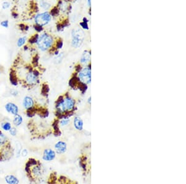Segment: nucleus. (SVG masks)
Returning a JSON list of instances; mask_svg holds the SVG:
<instances>
[{"label": "nucleus", "mask_w": 186, "mask_h": 184, "mask_svg": "<svg viewBox=\"0 0 186 184\" xmlns=\"http://www.w3.org/2000/svg\"><path fill=\"white\" fill-rule=\"evenodd\" d=\"M26 176L29 183L40 184L44 179L45 168L42 162L35 158H29L24 164Z\"/></svg>", "instance_id": "obj_1"}, {"label": "nucleus", "mask_w": 186, "mask_h": 184, "mask_svg": "<svg viewBox=\"0 0 186 184\" xmlns=\"http://www.w3.org/2000/svg\"><path fill=\"white\" fill-rule=\"evenodd\" d=\"M14 156V147L9 138L0 130V162L10 161Z\"/></svg>", "instance_id": "obj_2"}, {"label": "nucleus", "mask_w": 186, "mask_h": 184, "mask_svg": "<svg viewBox=\"0 0 186 184\" xmlns=\"http://www.w3.org/2000/svg\"><path fill=\"white\" fill-rule=\"evenodd\" d=\"M27 128L31 138L33 140H42L49 134L46 125L42 122H37L35 119L30 120L27 123Z\"/></svg>", "instance_id": "obj_3"}, {"label": "nucleus", "mask_w": 186, "mask_h": 184, "mask_svg": "<svg viewBox=\"0 0 186 184\" xmlns=\"http://www.w3.org/2000/svg\"><path fill=\"white\" fill-rule=\"evenodd\" d=\"M47 184H78L76 182L55 172L50 173L47 178Z\"/></svg>", "instance_id": "obj_4"}, {"label": "nucleus", "mask_w": 186, "mask_h": 184, "mask_svg": "<svg viewBox=\"0 0 186 184\" xmlns=\"http://www.w3.org/2000/svg\"><path fill=\"white\" fill-rule=\"evenodd\" d=\"M37 43L40 50L45 51L52 45L53 39L52 36L48 35V33H43L42 35L39 36Z\"/></svg>", "instance_id": "obj_5"}, {"label": "nucleus", "mask_w": 186, "mask_h": 184, "mask_svg": "<svg viewBox=\"0 0 186 184\" xmlns=\"http://www.w3.org/2000/svg\"><path fill=\"white\" fill-rule=\"evenodd\" d=\"M84 39V32L79 29L76 28L72 31V44L74 47H79Z\"/></svg>", "instance_id": "obj_6"}, {"label": "nucleus", "mask_w": 186, "mask_h": 184, "mask_svg": "<svg viewBox=\"0 0 186 184\" xmlns=\"http://www.w3.org/2000/svg\"><path fill=\"white\" fill-rule=\"evenodd\" d=\"M51 20V16L48 12H44L37 14L35 18V21L37 25L43 27L47 25Z\"/></svg>", "instance_id": "obj_7"}, {"label": "nucleus", "mask_w": 186, "mask_h": 184, "mask_svg": "<svg viewBox=\"0 0 186 184\" xmlns=\"http://www.w3.org/2000/svg\"><path fill=\"white\" fill-rule=\"evenodd\" d=\"M57 153L54 149L51 148H47L44 150L42 153V159L46 162H51L55 159Z\"/></svg>", "instance_id": "obj_8"}, {"label": "nucleus", "mask_w": 186, "mask_h": 184, "mask_svg": "<svg viewBox=\"0 0 186 184\" xmlns=\"http://www.w3.org/2000/svg\"><path fill=\"white\" fill-rule=\"evenodd\" d=\"M79 78L80 81L84 83L88 84L91 82V69L89 67L83 68L79 73Z\"/></svg>", "instance_id": "obj_9"}, {"label": "nucleus", "mask_w": 186, "mask_h": 184, "mask_svg": "<svg viewBox=\"0 0 186 184\" xmlns=\"http://www.w3.org/2000/svg\"><path fill=\"white\" fill-rule=\"evenodd\" d=\"M54 148L57 154H63L66 152L68 146L66 142L63 141H58L55 143Z\"/></svg>", "instance_id": "obj_10"}, {"label": "nucleus", "mask_w": 186, "mask_h": 184, "mask_svg": "<svg viewBox=\"0 0 186 184\" xmlns=\"http://www.w3.org/2000/svg\"><path fill=\"white\" fill-rule=\"evenodd\" d=\"M37 76H36L33 71H29L26 76V81L29 85H35L37 81Z\"/></svg>", "instance_id": "obj_11"}, {"label": "nucleus", "mask_w": 186, "mask_h": 184, "mask_svg": "<svg viewBox=\"0 0 186 184\" xmlns=\"http://www.w3.org/2000/svg\"><path fill=\"white\" fill-rule=\"evenodd\" d=\"M5 181L6 184H19L20 183L19 178L13 174H8L5 175Z\"/></svg>", "instance_id": "obj_12"}, {"label": "nucleus", "mask_w": 186, "mask_h": 184, "mask_svg": "<svg viewBox=\"0 0 186 184\" xmlns=\"http://www.w3.org/2000/svg\"><path fill=\"white\" fill-rule=\"evenodd\" d=\"M5 109L6 111L10 113H11L13 115H16L18 114L19 112V109L18 107L17 106L16 104L13 103H8L5 106Z\"/></svg>", "instance_id": "obj_13"}, {"label": "nucleus", "mask_w": 186, "mask_h": 184, "mask_svg": "<svg viewBox=\"0 0 186 184\" xmlns=\"http://www.w3.org/2000/svg\"><path fill=\"white\" fill-rule=\"evenodd\" d=\"M23 106L26 110L33 108L34 107V102H33V99L29 96L25 97L23 100Z\"/></svg>", "instance_id": "obj_14"}, {"label": "nucleus", "mask_w": 186, "mask_h": 184, "mask_svg": "<svg viewBox=\"0 0 186 184\" xmlns=\"http://www.w3.org/2000/svg\"><path fill=\"white\" fill-rule=\"evenodd\" d=\"M73 124L75 128L78 130V131H81L83 129V121L80 118L79 116H76L74 121H73Z\"/></svg>", "instance_id": "obj_15"}, {"label": "nucleus", "mask_w": 186, "mask_h": 184, "mask_svg": "<svg viewBox=\"0 0 186 184\" xmlns=\"http://www.w3.org/2000/svg\"><path fill=\"white\" fill-rule=\"evenodd\" d=\"M23 119L21 115L18 114L14 116V119H13V121H12L14 127H18L20 126L23 123Z\"/></svg>", "instance_id": "obj_16"}, {"label": "nucleus", "mask_w": 186, "mask_h": 184, "mask_svg": "<svg viewBox=\"0 0 186 184\" xmlns=\"http://www.w3.org/2000/svg\"><path fill=\"white\" fill-rule=\"evenodd\" d=\"M16 148H14V156H16L17 158H19V157H21V153L23 148L19 142L16 143Z\"/></svg>", "instance_id": "obj_17"}, {"label": "nucleus", "mask_w": 186, "mask_h": 184, "mask_svg": "<svg viewBox=\"0 0 186 184\" xmlns=\"http://www.w3.org/2000/svg\"><path fill=\"white\" fill-rule=\"evenodd\" d=\"M91 58V54L89 52L85 51L82 54L81 58V62L82 63H87L88 61H89Z\"/></svg>", "instance_id": "obj_18"}, {"label": "nucleus", "mask_w": 186, "mask_h": 184, "mask_svg": "<svg viewBox=\"0 0 186 184\" xmlns=\"http://www.w3.org/2000/svg\"><path fill=\"white\" fill-rule=\"evenodd\" d=\"M10 81L12 85H18V78H17L16 73L14 71H11L10 73Z\"/></svg>", "instance_id": "obj_19"}, {"label": "nucleus", "mask_w": 186, "mask_h": 184, "mask_svg": "<svg viewBox=\"0 0 186 184\" xmlns=\"http://www.w3.org/2000/svg\"><path fill=\"white\" fill-rule=\"evenodd\" d=\"M70 119L69 118H65L60 119V120H58V125H60L61 127H65L70 123Z\"/></svg>", "instance_id": "obj_20"}, {"label": "nucleus", "mask_w": 186, "mask_h": 184, "mask_svg": "<svg viewBox=\"0 0 186 184\" xmlns=\"http://www.w3.org/2000/svg\"><path fill=\"white\" fill-rule=\"evenodd\" d=\"M2 128L5 131H9L11 130V128H12V126H11V124L9 122H3L2 124Z\"/></svg>", "instance_id": "obj_21"}, {"label": "nucleus", "mask_w": 186, "mask_h": 184, "mask_svg": "<svg viewBox=\"0 0 186 184\" xmlns=\"http://www.w3.org/2000/svg\"><path fill=\"white\" fill-rule=\"evenodd\" d=\"M39 35L38 34H36L34 36H32L30 39L29 40V43H30V44H33V43H36L37 42V40L39 39Z\"/></svg>", "instance_id": "obj_22"}, {"label": "nucleus", "mask_w": 186, "mask_h": 184, "mask_svg": "<svg viewBox=\"0 0 186 184\" xmlns=\"http://www.w3.org/2000/svg\"><path fill=\"white\" fill-rule=\"evenodd\" d=\"M26 37H21V38L19 39V40H18V42H17V45H18V47H21L26 43Z\"/></svg>", "instance_id": "obj_23"}, {"label": "nucleus", "mask_w": 186, "mask_h": 184, "mask_svg": "<svg viewBox=\"0 0 186 184\" xmlns=\"http://www.w3.org/2000/svg\"><path fill=\"white\" fill-rule=\"evenodd\" d=\"M40 6L44 8V9H48L50 7V5L46 2H40Z\"/></svg>", "instance_id": "obj_24"}, {"label": "nucleus", "mask_w": 186, "mask_h": 184, "mask_svg": "<svg viewBox=\"0 0 186 184\" xmlns=\"http://www.w3.org/2000/svg\"><path fill=\"white\" fill-rule=\"evenodd\" d=\"M77 78L76 77H73L70 81V86L72 87H74L76 85H77V82H78V80H77Z\"/></svg>", "instance_id": "obj_25"}, {"label": "nucleus", "mask_w": 186, "mask_h": 184, "mask_svg": "<svg viewBox=\"0 0 186 184\" xmlns=\"http://www.w3.org/2000/svg\"><path fill=\"white\" fill-rule=\"evenodd\" d=\"M9 133H10V135L12 137H16L18 131H17V129H16V127H12L11 128V130L9 131Z\"/></svg>", "instance_id": "obj_26"}, {"label": "nucleus", "mask_w": 186, "mask_h": 184, "mask_svg": "<svg viewBox=\"0 0 186 184\" xmlns=\"http://www.w3.org/2000/svg\"><path fill=\"white\" fill-rule=\"evenodd\" d=\"M78 88L81 91H82V92H85L87 89V86L85 85V84H82V83L79 84L78 85Z\"/></svg>", "instance_id": "obj_27"}, {"label": "nucleus", "mask_w": 186, "mask_h": 184, "mask_svg": "<svg viewBox=\"0 0 186 184\" xmlns=\"http://www.w3.org/2000/svg\"><path fill=\"white\" fill-rule=\"evenodd\" d=\"M49 91V88L48 87L47 85H44L43 87H42V94L44 95H45V94H47V92H48Z\"/></svg>", "instance_id": "obj_28"}, {"label": "nucleus", "mask_w": 186, "mask_h": 184, "mask_svg": "<svg viewBox=\"0 0 186 184\" xmlns=\"http://www.w3.org/2000/svg\"><path fill=\"white\" fill-rule=\"evenodd\" d=\"M28 154H29V152H28L27 149H23L21 153V156L25 158L28 155Z\"/></svg>", "instance_id": "obj_29"}, {"label": "nucleus", "mask_w": 186, "mask_h": 184, "mask_svg": "<svg viewBox=\"0 0 186 184\" xmlns=\"http://www.w3.org/2000/svg\"><path fill=\"white\" fill-rule=\"evenodd\" d=\"M58 14H59V10H58L57 8L55 7L54 9H52V11H51V14H52V16H55L58 15Z\"/></svg>", "instance_id": "obj_30"}, {"label": "nucleus", "mask_w": 186, "mask_h": 184, "mask_svg": "<svg viewBox=\"0 0 186 184\" xmlns=\"http://www.w3.org/2000/svg\"><path fill=\"white\" fill-rule=\"evenodd\" d=\"M11 4L9 2H5L3 3V5H2V7L4 9H8V8H9Z\"/></svg>", "instance_id": "obj_31"}, {"label": "nucleus", "mask_w": 186, "mask_h": 184, "mask_svg": "<svg viewBox=\"0 0 186 184\" xmlns=\"http://www.w3.org/2000/svg\"><path fill=\"white\" fill-rule=\"evenodd\" d=\"M87 23H88V21H87V20H86V21H84H84H83L82 23H81L80 24H81V26L84 29H88V26Z\"/></svg>", "instance_id": "obj_32"}, {"label": "nucleus", "mask_w": 186, "mask_h": 184, "mask_svg": "<svg viewBox=\"0 0 186 184\" xmlns=\"http://www.w3.org/2000/svg\"><path fill=\"white\" fill-rule=\"evenodd\" d=\"M8 24H9V22L7 20H5V21H3L1 23V25L4 27H8Z\"/></svg>", "instance_id": "obj_33"}, {"label": "nucleus", "mask_w": 186, "mask_h": 184, "mask_svg": "<svg viewBox=\"0 0 186 184\" xmlns=\"http://www.w3.org/2000/svg\"><path fill=\"white\" fill-rule=\"evenodd\" d=\"M34 28H35V29H36L37 31H38V32H40V31H42V29H43L42 27H41V26H38V25H36V26H34Z\"/></svg>", "instance_id": "obj_34"}, {"label": "nucleus", "mask_w": 186, "mask_h": 184, "mask_svg": "<svg viewBox=\"0 0 186 184\" xmlns=\"http://www.w3.org/2000/svg\"><path fill=\"white\" fill-rule=\"evenodd\" d=\"M62 45H63L62 40H59L58 42H57V47L58 48H61L62 47Z\"/></svg>", "instance_id": "obj_35"}, {"label": "nucleus", "mask_w": 186, "mask_h": 184, "mask_svg": "<svg viewBox=\"0 0 186 184\" xmlns=\"http://www.w3.org/2000/svg\"><path fill=\"white\" fill-rule=\"evenodd\" d=\"M2 167H0V173H1V172H2Z\"/></svg>", "instance_id": "obj_36"}, {"label": "nucleus", "mask_w": 186, "mask_h": 184, "mask_svg": "<svg viewBox=\"0 0 186 184\" xmlns=\"http://www.w3.org/2000/svg\"></svg>", "instance_id": "obj_37"}]
</instances>
